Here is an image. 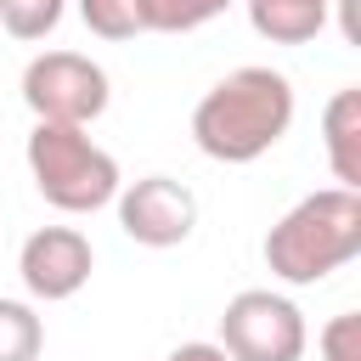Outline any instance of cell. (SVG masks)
Returning <instances> with one entry per match:
<instances>
[{
    "instance_id": "6da1fadb",
    "label": "cell",
    "mask_w": 361,
    "mask_h": 361,
    "mask_svg": "<svg viewBox=\"0 0 361 361\" xmlns=\"http://www.w3.org/2000/svg\"><path fill=\"white\" fill-rule=\"evenodd\" d=\"M293 124V85L276 68H231L220 85L203 90L192 107V141L214 164H254L265 158Z\"/></svg>"
},
{
    "instance_id": "7a4b0ae2",
    "label": "cell",
    "mask_w": 361,
    "mask_h": 361,
    "mask_svg": "<svg viewBox=\"0 0 361 361\" xmlns=\"http://www.w3.org/2000/svg\"><path fill=\"white\" fill-rule=\"evenodd\" d=\"M355 254H361V192H344V186L299 197L265 231V265L288 288H310L344 271Z\"/></svg>"
},
{
    "instance_id": "3957f363",
    "label": "cell",
    "mask_w": 361,
    "mask_h": 361,
    "mask_svg": "<svg viewBox=\"0 0 361 361\" xmlns=\"http://www.w3.org/2000/svg\"><path fill=\"white\" fill-rule=\"evenodd\" d=\"M28 175H34V192L62 209V214H96L102 203L118 197V164L113 152H102L85 130L73 124H34L28 130Z\"/></svg>"
},
{
    "instance_id": "277c9868",
    "label": "cell",
    "mask_w": 361,
    "mask_h": 361,
    "mask_svg": "<svg viewBox=\"0 0 361 361\" xmlns=\"http://www.w3.org/2000/svg\"><path fill=\"white\" fill-rule=\"evenodd\" d=\"M23 102H28L34 124H73V130H85L113 102L107 68L79 56V51H39L23 68Z\"/></svg>"
},
{
    "instance_id": "5b68a950",
    "label": "cell",
    "mask_w": 361,
    "mask_h": 361,
    "mask_svg": "<svg viewBox=\"0 0 361 361\" xmlns=\"http://www.w3.org/2000/svg\"><path fill=\"white\" fill-rule=\"evenodd\" d=\"M305 344V310L271 288H243L220 310V350L231 361H299Z\"/></svg>"
},
{
    "instance_id": "8992f818",
    "label": "cell",
    "mask_w": 361,
    "mask_h": 361,
    "mask_svg": "<svg viewBox=\"0 0 361 361\" xmlns=\"http://www.w3.org/2000/svg\"><path fill=\"white\" fill-rule=\"evenodd\" d=\"M113 203H118L124 237L141 243V248H180L197 226V197L175 175H141V180L118 186Z\"/></svg>"
},
{
    "instance_id": "52a82bcc",
    "label": "cell",
    "mask_w": 361,
    "mask_h": 361,
    "mask_svg": "<svg viewBox=\"0 0 361 361\" xmlns=\"http://www.w3.org/2000/svg\"><path fill=\"white\" fill-rule=\"evenodd\" d=\"M96 271V248L79 226H39L28 231L23 254H17V276L34 299L56 305V299H73Z\"/></svg>"
},
{
    "instance_id": "ba28073f",
    "label": "cell",
    "mask_w": 361,
    "mask_h": 361,
    "mask_svg": "<svg viewBox=\"0 0 361 361\" xmlns=\"http://www.w3.org/2000/svg\"><path fill=\"white\" fill-rule=\"evenodd\" d=\"M322 141H327L333 180L344 192H361V85H344L322 107Z\"/></svg>"
},
{
    "instance_id": "9c48e42d",
    "label": "cell",
    "mask_w": 361,
    "mask_h": 361,
    "mask_svg": "<svg viewBox=\"0 0 361 361\" xmlns=\"http://www.w3.org/2000/svg\"><path fill=\"white\" fill-rule=\"evenodd\" d=\"M333 0H248V23L271 45H305L327 28Z\"/></svg>"
},
{
    "instance_id": "30bf717a",
    "label": "cell",
    "mask_w": 361,
    "mask_h": 361,
    "mask_svg": "<svg viewBox=\"0 0 361 361\" xmlns=\"http://www.w3.org/2000/svg\"><path fill=\"white\" fill-rule=\"evenodd\" d=\"M45 350V322L23 299H0V361H39Z\"/></svg>"
},
{
    "instance_id": "8fae6325",
    "label": "cell",
    "mask_w": 361,
    "mask_h": 361,
    "mask_svg": "<svg viewBox=\"0 0 361 361\" xmlns=\"http://www.w3.org/2000/svg\"><path fill=\"white\" fill-rule=\"evenodd\" d=\"M79 17L96 39H135L152 34L147 23V0H79Z\"/></svg>"
},
{
    "instance_id": "7c38bea8",
    "label": "cell",
    "mask_w": 361,
    "mask_h": 361,
    "mask_svg": "<svg viewBox=\"0 0 361 361\" xmlns=\"http://www.w3.org/2000/svg\"><path fill=\"white\" fill-rule=\"evenodd\" d=\"M231 0H147V23L152 34H192L203 23H214Z\"/></svg>"
},
{
    "instance_id": "4fadbf2b",
    "label": "cell",
    "mask_w": 361,
    "mask_h": 361,
    "mask_svg": "<svg viewBox=\"0 0 361 361\" xmlns=\"http://www.w3.org/2000/svg\"><path fill=\"white\" fill-rule=\"evenodd\" d=\"M68 0H0V23L11 39H45L62 23Z\"/></svg>"
},
{
    "instance_id": "5bb4252c",
    "label": "cell",
    "mask_w": 361,
    "mask_h": 361,
    "mask_svg": "<svg viewBox=\"0 0 361 361\" xmlns=\"http://www.w3.org/2000/svg\"><path fill=\"white\" fill-rule=\"evenodd\" d=\"M316 344H322V361H361V316L355 310L333 316Z\"/></svg>"
},
{
    "instance_id": "9a60e30c",
    "label": "cell",
    "mask_w": 361,
    "mask_h": 361,
    "mask_svg": "<svg viewBox=\"0 0 361 361\" xmlns=\"http://www.w3.org/2000/svg\"><path fill=\"white\" fill-rule=\"evenodd\" d=\"M164 361H231L220 344H209V338H192V344H175Z\"/></svg>"
}]
</instances>
